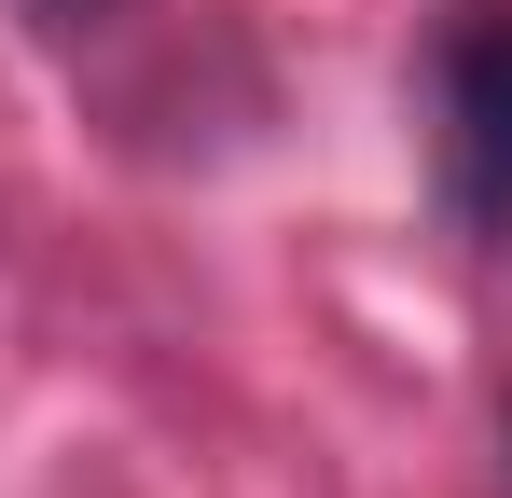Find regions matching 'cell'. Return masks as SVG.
Returning a JSON list of instances; mask_svg holds the SVG:
<instances>
[{
    "label": "cell",
    "instance_id": "1",
    "mask_svg": "<svg viewBox=\"0 0 512 498\" xmlns=\"http://www.w3.org/2000/svg\"><path fill=\"white\" fill-rule=\"evenodd\" d=\"M443 194L471 236H512V0L443 28Z\"/></svg>",
    "mask_w": 512,
    "mask_h": 498
},
{
    "label": "cell",
    "instance_id": "2",
    "mask_svg": "<svg viewBox=\"0 0 512 498\" xmlns=\"http://www.w3.org/2000/svg\"><path fill=\"white\" fill-rule=\"evenodd\" d=\"M42 14H111V0H42Z\"/></svg>",
    "mask_w": 512,
    "mask_h": 498
}]
</instances>
